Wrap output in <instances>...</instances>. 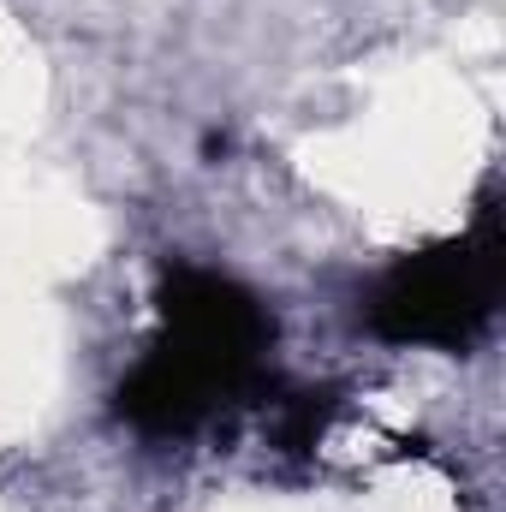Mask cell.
<instances>
[{
	"label": "cell",
	"instance_id": "6da1fadb",
	"mask_svg": "<svg viewBox=\"0 0 506 512\" xmlns=\"http://www.w3.org/2000/svg\"><path fill=\"white\" fill-rule=\"evenodd\" d=\"M501 268H506L501 215L483 209L477 233L405 256L376 286L370 322H376L381 340H399V346H465L495 316Z\"/></svg>",
	"mask_w": 506,
	"mask_h": 512
},
{
	"label": "cell",
	"instance_id": "7a4b0ae2",
	"mask_svg": "<svg viewBox=\"0 0 506 512\" xmlns=\"http://www.w3.org/2000/svg\"><path fill=\"white\" fill-rule=\"evenodd\" d=\"M161 346L185 358L221 399H233L262 376L274 322L245 286L209 268H173L161 280Z\"/></svg>",
	"mask_w": 506,
	"mask_h": 512
},
{
	"label": "cell",
	"instance_id": "3957f363",
	"mask_svg": "<svg viewBox=\"0 0 506 512\" xmlns=\"http://www.w3.org/2000/svg\"><path fill=\"white\" fill-rule=\"evenodd\" d=\"M114 405H120V417H126L131 429H143V435H191L221 405V393L203 382L185 358H173L155 340V352L120 382Z\"/></svg>",
	"mask_w": 506,
	"mask_h": 512
}]
</instances>
